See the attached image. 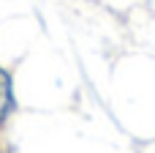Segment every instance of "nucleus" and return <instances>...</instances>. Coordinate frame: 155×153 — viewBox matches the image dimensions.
Masks as SVG:
<instances>
[{"mask_svg":"<svg viewBox=\"0 0 155 153\" xmlns=\"http://www.w3.org/2000/svg\"><path fill=\"white\" fill-rule=\"evenodd\" d=\"M14 110V93H11V79L8 74L0 68V123L8 118V112Z\"/></svg>","mask_w":155,"mask_h":153,"instance_id":"1","label":"nucleus"}]
</instances>
